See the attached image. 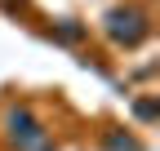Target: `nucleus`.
<instances>
[{"label":"nucleus","mask_w":160,"mask_h":151,"mask_svg":"<svg viewBox=\"0 0 160 151\" xmlns=\"http://www.w3.org/2000/svg\"><path fill=\"white\" fill-rule=\"evenodd\" d=\"M102 31L111 36V45L133 49V45L147 40V13L133 9V5H120V9H111V13L102 18Z\"/></svg>","instance_id":"obj_1"},{"label":"nucleus","mask_w":160,"mask_h":151,"mask_svg":"<svg viewBox=\"0 0 160 151\" xmlns=\"http://www.w3.org/2000/svg\"><path fill=\"white\" fill-rule=\"evenodd\" d=\"M5 129H9V138L18 151H49V134H45V124H40L27 107H13L9 116H5Z\"/></svg>","instance_id":"obj_2"},{"label":"nucleus","mask_w":160,"mask_h":151,"mask_svg":"<svg viewBox=\"0 0 160 151\" xmlns=\"http://www.w3.org/2000/svg\"><path fill=\"white\" fill-rule=\"evenodd\" d=\"M107 151H142V147H138V138L125 134V129H107Z\"/></svg>","instance_id":"obj_3"},{"label":"nucleus","mask_w":160,"mask_h":151,"mask_svg":"<svg viewBox=\"0 0 160 151\" xmlns=\"http://www.w3.org/2000/svg\"><path fill=\"white\" fill-rule=\"evenodd\" d=\"M80 36H85V27H76V18H62V27H53V40H62V45L80 40Z\"/></svg>","instance_id":"obj_4"},{"label":"nucleus","mask_w":160,"mask_h":151,"mask_svg":"<svg viewBox=\"0 0 160 151\" xmlns=\"http://www.w3.org/2000/svg\"><path fill=\"white\" fill-rule=\"evenodd\" d=\"M133 116H138V120H156V102H151V98L133 102Z\"/></svg>","instance_id":"obj_5"}]
</instances>
